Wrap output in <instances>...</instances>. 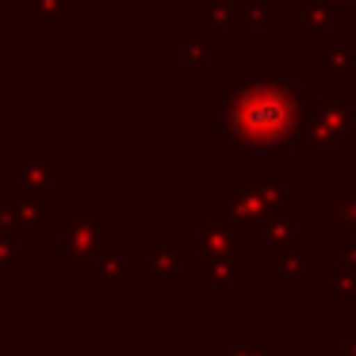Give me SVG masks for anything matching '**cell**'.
<instances>
[{"label":"cell","instance_id":"1","mask_svg":"<svg viewBox=\"0 0 356 356\" xmlns=\"http://www.w3.org/2000/svg\"><path fill=\"white\" fill-rule=\"evenodd\" d=\"M291 123H295L291 104L280 92H268V88H253L234 108V131L245 142H280L291 131Z\"/></svg>","mask_w":356,"mask_h":356}]
</instances>
